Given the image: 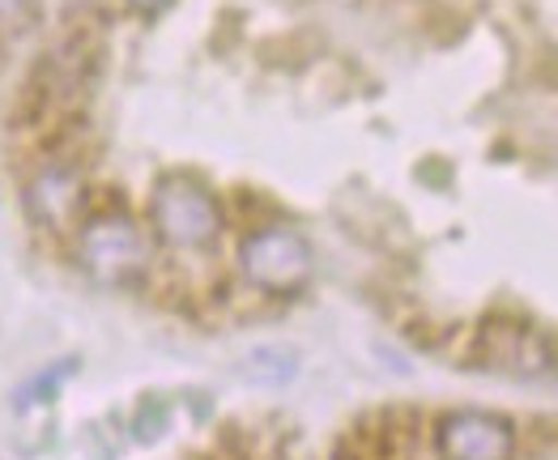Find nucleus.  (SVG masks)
<instances>
[{
	"label": "nucleus",
	"instance_id": "nucleus-3",
	"mask_svg": "<svg viewBox=\"0 0 558 460\" xmlns=\"http://www.w3.org/2000/svg\"><path fill=\"white\" fill-rule=\"evenodd\" d=\"M239 265L252 286L269 290V294H290L299 290L312 274V247L303 243V234L286 227L252 230L239 247Z\"/></svg>",
	"mask_w": 558,
	"mask_h": 460
},
{
	"label": "nucleus",
	"instance_id": "nucleus-2",
	"mask_svg": "<svg viewBox=\"0 0 558 460\" xmlns=\"http://www.w3.org/2000/svg\"><path fill=\"white\" fill-rule=\"evenodd\" d=\"M77 252H82V265L90 269L98 281L107 286H124L149 269V243L124 214L116 209H102L90 214L82 239H77Z\"/></svg>",
	"mask_w": 558,
	"mask_h": 460
},
{
	"label": "nucleus",
	"instance_id": "nucleus-6",
	"mask_svg": "<svg viewBox=\"0 0 558 460\" xmlns=\"http://www.w3.org/2000/svg\"><path fill=\"white\" fill-rule=\"evenodd\" d=\"M171 0H129V9L133 13H145V17H154V13H162Z\"/></svg>",
	"mask_w": 558,
	"mask_h": 460
},
{
	"label": "nucleus",
	"instance_id": "nucleus-1",
	"mask_svg": "<svg viewBox=\"0 0 558 460\" xmlns=\"http://www.w3.org/2000/svg\"><path fill=\"white\" fill-rule=\"evenodd\" d=\"M149 222L167 247L180 252H201L218 239L222 230V209L218 201L187 175H162L149 196Z\"/></svg>",
	"mask_w": 558,
	"mask_h": 460
},
{
	"label": "nucleus",
	"instance_id": "nucleus-4",
	"mask_svg": "<svg viewBox=\"0 0 558 460\" xmlns=\"http://www.w3.org/2000/svg\"><path fill=\"white\" fill-rule=\"evenodd\" d=\"M31 218L47 230H69L86 209V175L69 158H44L26 184Z\"/></svg>",
	"mask_w": 558,
	"mask_h": 460
},
{
	"label": "nucleus",
	"instance_id": "nucleus-5",
	"mask_svg": "<svg viewBox=\"0 0 558 460\" xmlns=\"http://www.w3.org/2000/svg\"><path fill=\"white\" fill-rule=\"evenodd\" d=\"M435 452L439 460H512L515 435L504 417L461 410V414H448L439 422Z\"/></svg>",
	"mask_w": 558,
	"mask_h": 460
}]
</instances>
